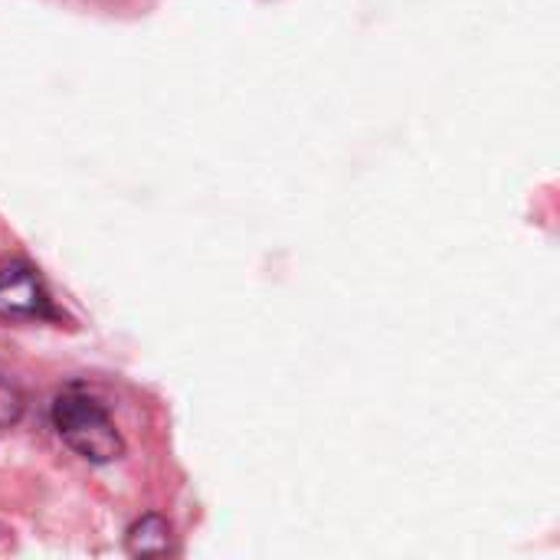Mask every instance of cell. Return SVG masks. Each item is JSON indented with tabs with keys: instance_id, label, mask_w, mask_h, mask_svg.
I'll use <instances>...</instances> for the list:
<instances>
[{
	"instance_id": "obj_3",
	"label": "cell",
	"mask_w": 560,
	"mask_h": 560,
	"mask_svg": "<svg viewBox=\"0 0 560 560\" xmlns=\"http://www.w3.org/2000/svg\"><path fill=\"white\" fill-rule=\"evenodd\" d=\"M171 522L161 515H144L138 518L128 535H125V548L131 558H151V555H167L171 551Z\"/></svg>"
},
{
	"instance_id": "obj_2",
	"label": "cell",
	"mask_w": 560,
	"mask_h": 560,
	"mask_svg": "<svg viewBox=\"0 0 560 560\" xmlns=\"http://www.w3.org/2000/svg\"><path fill=\"white\" fill-rule=\"evenodd\" d=\"M0 318L7 322H62L39 272L23 259L0 262Z\"/></svg>"
},
{
	"instance_id": "obj_4",
	"label": "cell",
	"mask_w": 560,
	"mask_h": 560,
	"mask_svg": "<svg viewBox=\"0 0 560 560\" xmlns=\"http://www.w3.org/2000/svg\"><path fill=\"white\" fill-rule=\"evenodd\" d=\"M23 407H26L23 390H20L7 374H0V430L16 427L20 417H23Z\"/></svg>"
},
{
	"instance_id": "obj_1",
	"label": "cell",
	"mask_w": 560,
	"mask_h": 560,
	"mask_svg": "<svg viewBox=\"0 0 560 560\" xmlns=\"http://www.w3.org/2000/svg\"><path fill=\"white\" fill-rule=\"evenodd\" d=\"M52 430L59 440L92 466H108L125 456V440L108 410L79 384L66 387L52 400Z\"/></svg>"
}]
</instances>
